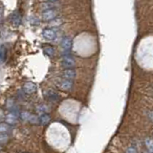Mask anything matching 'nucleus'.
<instances>
[{"label":"nucleus","mask_w":153,"mask_h":153,"mask_svg":"<svg viewBox=\"0 0 153 153\" xmlns=\"http://www.w3.org/2000/svg\"><path fill=\"white\" fill-rule=\"evenodd\" d=\"M59 87L63 91H70L72 87H73V81L68 79H63L59 83Z\"/></svg>","instance_id":"obj_8"},{"label":"nucleus","mask_w":153,"mask_h":153,"mask_svg":"<svg viewBox=\"0 0 153 153\" xmlns=\"http://www.w3.org/2000/svg\"><path fill=\"white\" fill-rule=\"evenodd\" d=\"M148 116H149V118H150V120L153 122V112L151 111V112H149L148 113Z\"/></svg>","instance_id":"obj_23"},{"label":"nucleus","mask_w":153,"mask_h":153,"mask_svg":"<svg viewBox=\"0 0 153 153\" xmlns=\"http://www.w3.org/2000/svg\"><path fill=\"white\" fill-rule=\"evenodd\" d=\"M11 18H12V24H13V25H14V26H18L19 24L21 23V17H20V16H19L17 13H13Z\"/></svg>","instance_id":"obj_11"},{"label":"nucleus","mask_w":153,"mask_h":153,"mask_svg":"<svg viewBox=\"0 0 153 153\" xmlns=\"http://www.w3.org/2000/svg\"><path fill=\"white\" fill-rule=\"evenodd\" d=\"M9 141V136L8 134H0V145L1 143H5Z\"/></svg>","instance_id":"obj_19"},{"label":"nucleus","mask_w":153,"mask_h":153,"mask_svg":"<svg viewBox=\"0 0 153 153\" xmlns=\"http://www.w3.org/2000/svg\"><path fill=\"white\" fill-rule=\"evenodd\" d=\"M56 7V5L52 2H48V3H43L41 4V9L45 10V11H48V10H53Z\"/></svg>","instance_id":"obj_17"},{"label":"nucleus","mask_w":153,"mask_h":153,"mask_svg":"<svg viewBox=\"0 0 153 153\" xmlns=\"http://www.w3.org/2000/svg\"><path fill=\"white\" fill-rule=\"evenodd\" d=\"M145 145L149 153H153V139L146 138L145 140Z\"/></svg>","instance_id":"obj_13"},{"label":"nucleus","mask_w":153,"mask_h":153,"mask_svg":"<svg viewBox=\"0 0 153 153\" xmlns=\"http://www.w3.org/2000/svg\"><path fill=\"white\" fill-rule=\"evenodd\" d=\"M2 149V146H1V145H0V150H1Z\"/></svg>","instance_id":"obj_25"},{"label":"nucleus","mask_w":153,"mask_h":153,"mask_svg":"<svg viewBox=\"0 0 153 153\" xmlns=\"http://www.w3.org/2000/svg\"><path fill=\"white\" fill-rule=\"evenodd\" d=\"M47 97L49 100H56L57 99H59V96H57V94L56 92H54L53 90H49L47 92Z\"/></svg>","instance_id":"obj_16"},{"label":"nucleus","mask_w":153,"mask_h":153,"mask_svg":"<svg viewBox=\"0 0 153 153\" xmlns=\"http://www.w3.org/2000/svg\"><path fill=\"white\" fill-rule=\"evenodd\" d=\"M5 121H6V123L8 124H10V126H12V124H16L18 121V114L16 113V112H9L6 117H5Z\"/></svg>","instance_id":"obj_2"},{"label":"nucleus","mask_w":153,"mask_h":153,"mask_svg":"<svg viewBox=\"0 0 153 153\" xmlns=\"http://www.w3.org/2000/svg\"><path fill=\"white\" fill-rule=\"evenodd\" d=\"M43 51H44L45 54L49 56H53L55 55V49L52 46H45L43 48Z\"/></svg>","instance_id":"obj_15"},{"label":"nucleus","mask_w":153,"mask_h":153,"mask_svg":"<svg viewBox=\"0 0 153 153\" xmlns=\"http://www.w3.org/2000/svg\"><path fill=\"white\" fill-rule=\"evenodd\" d=\"M12 126L7 123H0V134H7L11 131Z\"/></svg>","instance_id":"obj_10"},{"label":"nucleus","mask_w":153,"mask_h":153,"mask_svg":"<svg viewBox=\"0 0 153 153\" xmlns=\"http://www.w3.org/2000/svg\"><path fill=\"white\" fill-rule=\"evenodd\" d=\"M22 89L24 91V93H26V94H33V93H35L36 91L37 90V86H36V83L29 81V82H26V83L23 84Z\"/></svg>","instance_id":"obj_3"},{"label":"nucleus","mask_w":153,"mask_h":153,"mask_svg":"<svg viewBox=\"0 0 153 153\" xmlns=\"http://www.w3.org/2000/svg\"><path fill=\"white\" fill-rule=\"evenodd\" d=\"M42 36L44 38H46L47 40H54L56 36V33L54 30H53V29L47 28V29H44V30L42 31Z\"/></svg>","instance_id":"obj_4"},{"label":"nucleus","mask_w":153,"mask_h":153,"mask_svg":"<svg viewBox=\"0 0 153 153\" xmlns=\"http://www.w3.org/2000/svg\"><path fill=\"white\" fill-rule=\"evenodd\" d=\"M49 2H54V1H56V0H48Z\"/></svg>","instance_id":"obj_24"},{"label":"nucleus","mask_w":153,"mask_h":153,"mask_svg":"<svg viewBox=\"0 0 153 153\" xmlns=\"http://www.w3.org/2000/svg\"><path fill=\"white\" fill-rule=\"evenodd\" d=\"M48 110H49V107H48L46 104H40V105H37L36 106V111L40 115L46 114L48 112Z\"/></svg>","instance_id":"obj_14"},{"label":"nucleus","mask_w":153,"mask_h":153,"mask_svg":"<svg viewBox=\"0 0 153 153\" xmlns=\"http://www.w3.org/2000/svg\"><path fill=\"white\" fill-rule=\"evenodd\" d=\"M126 153H138L137 150H136V148L135 147H133V146H130V147H128Z\"/></svg>","instance_id":"obj_21"},{"label":"nucleus","mask_w":153,"mask_h":153,"mask_svg":"<svg viewBox=\"0 0 153 153\" xmlns=\"http://www.w3.org/2000/svg\"><path fill=\"white\" fill-rule=\"evenodd\" d=\"M56 17V12L54 10H48V11H44L42 13V19L43 20L49 21V20H54Z\"/></svg>","instance_id":"obj_5"},{"label":"nucleus","mask_w":153,"mask_h":153,"mask_svg":"<svg viewBox=\"0 0 153 153\" xmlns=\"http://www.w3.org/2000/svg\"><path fill=\"white\" fill-rule=\"evenodd\" d=\"M7 59V48L4 45L0 46V61L4 62Z\"/></svg>","instance_id":"obj_12"},{"label":"nucleus","mask_w":153,"mask_h":153,"mask_svg":"<svg viewBox=\"0 0 153 153\" xmlns=\"http://www.w3.org/2000/svg\"><path fill=\"white\" fill-rule=\"evenodd\" d=\"M61 65L64 67L65 69H70V68H74L76 65V61L73 56H71L69 55H64L61 57L60 59Z\"/></svg>","instance_id":"obj_1"},{"label":"nucleus","mask_w":153,"mask_h":153,"mask_svg":"<svg viewBox=\"0 0 153 153\" xmlns=\"http://www.w3.org/2000/svg\"><path fill=\"white\" fill-rule=\"evenodd\" d=\"M61 48L64 52H69L72 48V39L69 36L64 37L61 41Z\"/></svg>","instance_id":"obj_7"},{"label":"nucleus","mask_w":153,"mask_h":153,"mask_svg":"<svg viewBox=\"0 0 153 153\" xmlns=\"http://www.w3.org/2000/svg\"><path fill=\"white\" fill-rule=\"evenodd\" d=\"M30 115H31V113H29V112H22V113L20 114V118H21L22 120H25V121H28V119H29V117H30Z\"/></svg>","instance_id":"obj_20"},{"label":"nucleus","mask_w":153,"mask_h":153,"mask_svg":"<svg viewBox=\"0 0 153 153\" xmlns=\"http://www.w3.org/2000/svg\"><path fill=\"white\" fill-rule=\"evenodd\" d=\"M28 122L33 123V124H39V122H38V117L36 116V115H33V114L30 115V117H29V119H28Z\"/></svg>","instance_id":"obj_18"},{"label":"nucleus","mask_w":153,"mask_h":153,"mask_svg":"<svg viewBox=\"0 0 153 153\" xmlns=\"http://www.w3.org/2000/svg\"><path fill=\"white\" fill-rule=\"evenodd\" d=\"M50 121H51V117L48 113L42 114L38 117V122H39V124H41V126H46V124L50 123Z\"/></svg>","instance_id":"obj_9"},{"label":"nucleus","mask_w":153,"mask_h":153,"mask_svg":"<svg viewBox=\"0 0 153 153\" xmlns=\"http://www.w3.org/2000/svg\"><path fill=\"white\" fill-rule=\"evenodd\" d=\"M76 76V73L74 69H65L62 72V78L64 79H68V80H73Z\"/></svg>","instance_id":"obj_6"},{"label":"nucleus","mask_w":153,"mask_h":153,"mask_svg":"<svg viewBox=\"0 0 153 153\" xmlns=\"http://www.w3.org/2000/svg\"><path fill=\"white\" fill-rule=\"evenodd\" d=\"M52 21H53V22H52V25H53V26H57V25H60L61 22H62L61 19H56V20H52Z\"/></svg>","instance_id":"obj_22"}]
</instances>
